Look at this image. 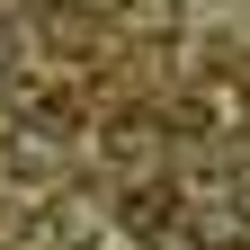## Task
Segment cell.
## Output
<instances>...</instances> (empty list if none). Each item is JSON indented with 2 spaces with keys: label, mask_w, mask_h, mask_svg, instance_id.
<instances>
[{
  "label": "cell",
  "mask_w": 250,
  "mask_h": 250,
  "mask_svg": "<svg viewBox=\"0 0 250 250\" xmlns=\"http://www.w3.org/2000/svg\"><path fill=\"white\" fill-rule=\"evenodd\" d=\"M206 250H224V241H206ZM232 250H241V241H232Z\"/></svg>",
  "instance_id": "obj_4"
},
{
  "label": "cell",
  "mask_w": 250,
  "mask_h": 250,
  "mask_svg": "<svg viewBox=\"0 0 250 250\" xmlns=\"http://www.w3.org/2000/svg\"><path fill=\"white\" fill-rule=\"evenodd\" d=\"M9 62H18V36H9V18H0V72H9Z\"/></svg>",
  "instance_id": "obj_2"
},
{
  "label": "cell",
  "mask_w": 250,
  "mask_h": 250,
  "mask_svg": "<svg viewBox=\"0 0 250 250\" xmlns=\"http://www.w3.org/2000/svg\"><path fill=\"white\" fill-rule=\"evenodd\" d=\"M72 9H125V0H72Z\"/></svg>",
  "instance_id": "obj_3"
},
{
  "label": "cell",
  "mask_w": 250,
  "mask_h": 250,
  "mask_svg": "<svg viewBox=\"0 0 250 250\" xmlns=\"http://www.w3.org/2000/svg\"><path fill=\"white\" fill-rule=\"evenodd\" d=\"M107 152H116V161H161V143H152L143 116H116V125H107Z\"/></svg>",
  "instance_id": "obj_1"
}]
</instances>
